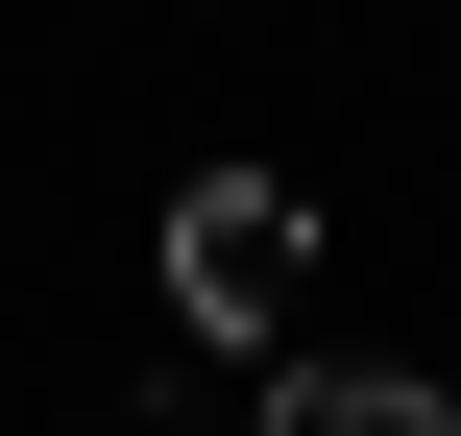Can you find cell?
Masks as SVG:
<instances>
[{
	"mask_svg": "<svg viewBox=\"0 0 461 436\" xmlns=\"http://www.w3.org/2000/svg\"><path fill=\"white\" fill-rule=\"evenodd\" d=\"M292 291H316V194L194 170V194H170V316H194V340H292Z\"/></svg>",
	"mask_w": 461,
	"mask_h": 436,
	"instance_id": "obj_1",
	"label": "cell"
},
{
	"mask_svg": "<svg viewBox=\"0 0 461 436\" xmlns=\"http://www.w3.org/2000/svg\"><path fill=\"white\" fill-rule=\"evenodd\" d=\"M267 436H461V388H413V364H292Z\"/></svg>",
	"mask_w": 461,
	"mask_h": 436,
	"instance_id": "obj_2",
	"label": "cell"
}]
</instances>
